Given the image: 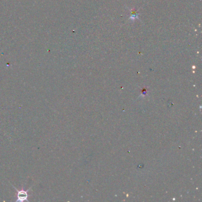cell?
Masks as SVG:
<instances>
[{
    "instance_id": "1",
    "label": "cell",
    "mask_w": 202,
    "mask_h": 202,
    "mask_svg": "<svg viewBox=\"0 0 202 202\" xmlns=\"http://www.w3.org/2000/svg\"><path fill=\"white\" fill-rule=\"evenodd\" d=\"M30 189H28V191L24 190H20L17 191V200L16 202H23V201H28V192Z\"/></svg>"
}]
</instances>
